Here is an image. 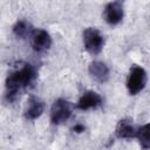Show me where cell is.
<instances>
[{
  "instance_id": "cell-6",
  "label": "cell",
  "mask_w": 150,
  "mask_h": 150,
  "mask_svg": "<svg viewBox=\"0 0 150 150\" xmlns=\"http://www.w3.org/2000/svg\"><path fill=\"white\" fill-rule=\"evenodd\" d=\"M103 16L104 20L108 25L110 26H116L118 25L123 16H124V12H123V7L121 6L120 2L114 1V2H109L105 5L104 11H103Z\"/></svg>"
},
{
  "instance_id": "cell-4",
  "label": "cell",
  "mask_w": 150,
  "mask_h": 150,
  "mask_svg": "<svg viewBox=\"0 0 150 150\" xmlns=\"http://www.w3.org/2000/svg\"><path fill=\"white\" fill-rule=\"evenodd\" d=\"M71 116V105L64 98H57L54 101L50 108V122L55 125L62 124Z\"/></svg>"
},
{
  "instance_id": "cell-14",
  "label": "cell",
  "mask_w": 150,
  "mask_h": 150,
  "mask_svg": "<svg viewBox=\"0 0 150 150\" xmlns=\"http://www.w3.org/2000/svg\"><path fill=\"white\" fill-rule=\"evenodd\" d=\"M122 1H123V0H122Z\"/></svg>"
},
{
  "instance_id": "cell-9",
  "label": "cell",
  "mask_w": 150,
  "mask_h": 150,
  "mask_svg": "<svg viewBox=\"0 0 150 150\" xmlns=\"http://www.w3.org/2000/svg\"><path fill=\"white\" fill-rule=\"evenodd\" d=\"M136 132H137V128L131 123L130 120H127V118L118 121V123L116 125V130H115V135L120 139L135 138Z\"/></svg>"
},
{
  "instance_id": "cell-12",
  "label": "cell",
  "mask_w": 150,
  "mask_h": 150,
  "mask_svg": "<svg viewBox=\"0 0 150 150\" xmlns=\"http://www.w3.org/2000/svg\"><path fill=\"white\" fill-rule=\"evenodd\" d=\"M143 149H149L150 148V124L146 123L139 128H137L136 137Z\"/></svg>"
},
{
  "instance_id": "cell-11",
  "label": "cell",
  "mask_w": 150,
  "mask_h": 150,
  "mask_svg": "<svg viewBox=\"0 0 150 150\" xmlns=\"http://www.w3.org/2000/svg\"><path fill=\"white\" fill-rule=\"evenodd\" d=\"M34 28L32 27V25L25 20H19L15 22V25L13 26V33L18 39H27L29 38L32 30Z\"/></svg>"
},
{
  "instance_id": "cell-7",
  "label": "cell",
  "mask_w": 150,
  "mask_h": 150,
  "mask_svg": "<svg viewBox=\"0 0 150 150\" xmlns=\"http://www.w3.org/2000/svg\"><path fill=\"white\" fill-rule=\"evenodd\" d=\"M101 104H102L101 95L97 94L96 91L88 90V91L83 93L82 96L79 98V101L76 103V109L86 111V110H90V109H96V108L101 107Z\"/></svg>"
},
{
  "instance_id": "cell-2",
  "label": "cell",
  "mask_w": 150,
  "mask_h": 150,
  "mask_svg": "<svg viewBox=\"0 0 150 150\" xmlns=\"http://www.w3.org/2000/svg\"><path fill=\"white\" fill-rule=\"evenodd\" d=\"M146 71L141 66H132L127 79V89L130 95H137L146 84Z\"/></svg>"
},
{
  "instance_id": "cell-5",
  "label": "cell",
  "mask_w": 150,
  "mask_h": 150,
  "mask_svg": "<svg viewBox=\"0 0 150 150\" xmlns=\"http://www.w3.org/2000/svg\"><path fill=\"white\" fill-rule=\"evenodd\" d=\"M28 39L30 41L32 48L36 53L46 52L52 46V38H50L49 33L41 28H34Z\"/></svg>"
},
{
  "instance_id": "cell-1",
  "label": "cell",
  "mask_w": 150,
  "mask_h": 150,
  "mask_svg": "<svg viewBox=\"0 0 150 150\" xmlns=\"http://www.w3.org/2000/svg\"><path fill=\"white\" fill-rule=\"evenodd\" d=\"M36 79V70L29 63H22L20 67L12 70L5 82L6 98L12 102L15 100L18 94L28 88Z\"/></svg>"
},
{
  "instance_id": "cell-3",
  "label": "cell",
  "mask_w": 150,
  "mask_h": 150,
  "mask_svg": "<svg viewBox=\"0 0 150 150\" xmlns=\"http://www.w3.org/2000/svg\"><path fill=\"white\" fill-rule=\"evenodd\" d=\"M83 43L87 52L93 55H97L104 46V38L97 28L88 27L83 32Z\"/></svg>"
},
{
  "instance_id": "cell-13",
  "label": "cell",
  "mask_w": 150,
  "mask_h": 150,
  "mask_svg": "<svg viewBox=\"0 0 150 150\" xmlns=\"http://www.w3.org/2000/svg\"><path fill=\"white\" fill-rule=\"evenodd\" d=\"M73 130H74L76 134H81V132H83V131L86 130V127H84L83 124H75V127L73 128Z\"/></svg>"
},
{
  "instance_id": "cell-8",
  "label": "cell",
  "mask_w": 150,
  "mask_h": 150,
  "mask_svg": "<svg viewBox=\"0 0 150 150\" xmlns=\"http://www.w3.org/2000/svg\"><path fill=\"white\" fill-rule=\"evenodd\" d=\"M89 74L100 83H104L110 77V70L108 66L102 61H93L89 64Z\"/></svg>"
},
{
  "instance_id": "cell-10",
  "label": "cell",
  "mask_w": 150,
  "mask_h": 150,
  "mask_svg": "<svg viewBox=\"0 0 150 150\" xmlns=\"http://www.w3.org/2000/svg\"><path fill=\"white\" fill-rule=\"evenodd\" d=\"M43 110H45V103L39 97L32 96L28 100V104L25 110V117L29 121L36 120L38 117L42 115Z\"/></svg>"
}]
</instances>
